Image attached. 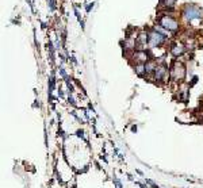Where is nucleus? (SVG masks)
Wrapping results in <instances>:
<instances>
[{
  "label": "nucleus",
  "instance_id": "1",
  "mask_svg": "<svg viewBox=\"0 0 203 188\" xmlns=\"http://www.w3.org/2000/svg\"><path fill=\"white\" fill-rule=\"evenodd\" d=\"M183 16H184V19L188 20V22L199 20V19L203 16V11L199 8V7L188 4V6H186L184 7V10H183Z\"/></svg>",
  "mask_w": 203,
  "mask_h": 188
},
{
  "label": "nucleus",
  "instance_id": "2",
  "mask_svg": "<svg viewBox=\"0 0 203 188\" xmlns=\"http://www.w3.org/2000/svg\"><path fill=\"white\" fill-rule=\"evenodd\" d=\"M171 77L173 78V80H179V81L186 77V68H184V65L181 62L176 61L175 64H173V67L171 69Z\"/></svg>",
  "mask_w": 203,
  "mask_h": 188
},
{
  "label": "nucleus",
  "instance_id": "3",
  "mask_svg": "<svg viewBox=\"0 0 203 188\" xmlns=\"http://www.w3.org/2000/svg\"><path fill=\"white\" fill-rule=\"evenodd\" d=\"M160 26L164 27L167 31H176L179 28V23L176 22L173 18L171 16H163L160 19Z\"/></svg>",
  "mask_w": 203,
  "mask_h": 188
},
{
  "label": "nucleus",
  "instance_id": "4",
  "mask_svg": "<svg viewBox=\"0 0 203 188\" xmlns=\"http://www.w3.org/2000/svg\"><path fill=\"white\" fill-rule=\"evenodd\" d=\"M164 41H165V37H164L163 34L157 33V31H152V33L149 34V46L152 49L157 47L160 45H163Z\"/></svg>",
  "mask_w": 203,
  "mask_h": 188
},
{
  "label": "nucleus",
  "instance_id": "5",
  "mask_svg": "<svg viewBox=\"0 0 203 188\" xmlns=\"http://www.w3.org/2000/svg\"><path fill=\"white\" fill-rule=\"evenodd\" d=\"M167 76V68L164 67V65H160L156 68V71H154V78L156 80H164Z\"/></svg>",
  "mask_w": 203,
  "mask_h": 188
},
{
  "label": "nucleus",
  "instance_id": "6",
  "mask_svg": "<svg viewBox=\"0 0 203 188\" xmlns=\"http://www.w3.org/2000/svg\"><path fill=\"white\" fill-rule=\"evenodd\" d=\"M134 57L137 58V61H138L140 64H144V62H148V61H149V54H148L146 51H144V50L137 51L134 54Z\"/></svg>",
  "mask_w": 203,
  "mask_h": 188
},
{
  "label": "nucleus",
  "instance_id": "7",
  "mask_svg": "<svg viewBox=\"0 0 203 188\" xmlns=\"http://www.w3.org/2000/svg\"><path fill=\"white\" fill-rule=\"evenodd\" d=\"M171 53H172V55L173 57H179V55H181L183 53H184V46L183 45H173L172 47H171Z\"/></svg>",
  "mask_w": 203,
  "mask_h": 188
},
{
  "label": "nucleus",
  "instance_id": "8",
  "mask_svg": "<svg viewBox=\"0 0 203 188\" xmlns=\"http://www.w3.org/2000/svg\"><path fill=\"white\" fill-rule=\"evenodd\" d=\"M156 68H157V65H156V62L153 60H149L148 62H145V72H146V75L153 73L156 71Z\"/></svg>",
  "mask_w": 203,
  "mask_h": 188
},
{
  "label": "nucleus",
  "instance_id": "9",
  "mask_svg": "<svg viewBox=\"0 0 203 188\" xmlns=\"http://www.w3.org/2000/svg\"><path fill=\"white\" fill-rule=\"evenodd\" d=\"M134 71H135V73L138 75V76H141V77H144L145 76V64H137L134 67Z\"/></svg>",
  "mask_w": 203,
  "mask_h": 188
},
{
  "label": "nucleus",
  "instance_id": "10",
  "mask_svg": "<svg viewBox=\"0 0 203 188\" xmlns=\"http://www.w3.org/2000/svg\"><path fill=\"white\" fill-rule=\"evenodd\" d=\"M138 42L141 45H146L149 44V34L146 33H141L140 35H138Z\"/></svg>",
  "mask_w": 203,
  "mask_h": 188
},
{
  "label": "nucleus",
  "instance_id": "11",
  "mask_svg": "<svg viewBox=\"0 0 203 188\" xmlns=\"http://www.w3.org/2000/svg\"><path fill=\"white\" fill-rule=\"evenodd\" d=\"M160 3H161L163 6L168 7V8H172V7L175 6L176 0H160Z\"/></svg>",
  "mask_w": 203,
  "mask_h": 188
},
{
  "label": "nucleus",
  "instance_id": "12",
  "mask_svg": "<svg viewBox=\"0 0 203 188\" xmlns=\"http://www.w3.org/2000/svg\"><path fill=\"white\" fill-rule=\"evenodd\" d=\"M114 184H115V187L117 188H122V183H121V180L119 179H117V177H114Z\"/></svg>",
  "mask_w": 203,
  "mask_h": 188
},
{
  "label": "nucleus",
  "instance_id": "13",
  "mask_svg": "<svg viewBox=\"0 0 203 188\" xmlns=\"http://www.w3.org/2000/svg\"><path fill=\"white\" fill-rule=\"evenodd\" d=\"M76 135H77L79 138H84V131H83V130H77Z\"/></svg>",
  "mask_w": 203,
  "mask_h": 188
},
{
  "label": "nucleus",
  "instance_id": "14",
  "mask_svg": "<svg viewBox=\"0 0 203 188\" xmlns=\"http://www.w3.org/2000/svg\"><path fill=\"white\" fill-rule=\"evenodd\" d=\"M68 102H69V103H71L72 106H74V104H76V102H74V99L72 98V96H69V98H68Z\"/></svg>",
  "mask_w": 203,
  "mask_h": 188
},
{
  "label": "nucleus",
  "instance_id": "15",
  "mask_svg": "<svg viewBox=\"0 0 203 188\" xmlns=\"http://www.w3.org/2000/svg\"><path fill=\"white\" fill-rule=\"evenodd\" d=\"M145 181H146V184H149V185H153V184H154L150 179H146V177H145Z\"/></svg>",
  "mask_w": 203,
  "mask_h": 188
},
{
  "label": "nucleus",
  "instance_id": "16",
  "mask_svg": "<svg viewBox=\"0 0 203 188\" xmlns=\"http://www.w3.org/2000/svg\"><path fill=\"white\" fill-rule=\"evenodd\" d=\"M135 184H137L138 187H141V188H146V185H145V184H142V183H138V181H135Z\"/></svg>",
  "mask_w": 203,
  "mask_h": 188
},
{
  "label": "nucleus",
  "instance_id": "17",
  "mask_svg": "<svg viewBox=\"0 0 203 188\" xmlns=\"http://www.w3.org/2000/svg\"><path fill=\"white\" fill-rule=\"evenodd\" d=\"M131 131H133V133H135V131H137V126H135V125H133V126H131Z\"/></svg>",
  "mask_w": 203,
  "mask_h": 188
},
{
  "label": "nucleus",
  "instance_id": "18",
  "mask_svg": "<svg viewBox=\"0 0 203 188\" xmlns=\"http://www.w3.org/2000/svg\"><path fill=\"white\" fill-rule=\"evenodd\" d=\"M127 179H129L130 181H133V176H131V175H129V173H127Z\"/></svg>",
  "mask_w": 203,
  "mask_h": 188
},
{
  "label": "nucleus",
  "instance_id": "19",
  "mask_svg": "<svg viewBox=\"0 0 203 188\" xmlns=\"http://www.w3.org/2000/svg\"><path fill=\"white\" fill-rule=\"evenodd\" d=\"M137 173H138V175H141V176H144V173H142V171H140V169H137Z\"/></svg>",
  "mask_w": 203,
  "mask_h": 188
}]
</instances>
